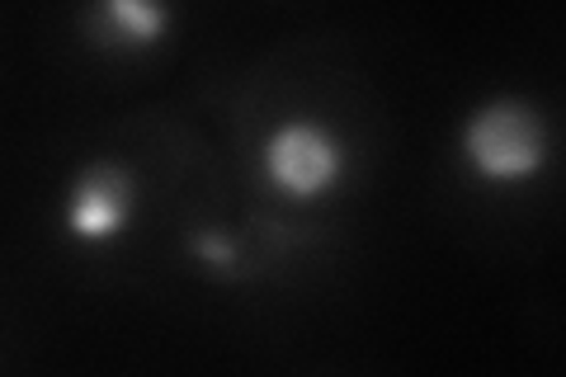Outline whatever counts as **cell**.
<instances>
[{
	"label": "cell",
	"mask_w": 566,
	"mask_h": 377,
	"mask_svg": "<svg viewBox=\"0 0 566 377\" xmlns=\"http://www.w3.org/2000/svg\"><path fill=\"white\" fill-rule=\"evenodd\" d=\"M463 156L486 185H510L543 170L547 160V123L524 100H491L463 128Z\"/></svg>",
	"instance_id": "1"
},
{
	"label": "cell",
	"mask_w": 566,
	"mask_h": 377,
	"mask_svg": "<svg viewBox=\"0 0 566 377\" xmlns=\"http://www.w3.org/2000/svg\"><path fill=\"white\" fill-rule=\"evenodd\" d=\"M264 175H270L274 189L289 193V199H322L326 189L340 185L345 147L322 128V123L289 118V123H279L270 142H264Z\"/></svg>",
	"instance_id": "2"
},
{
	"label": "cell",
	"mask_w": 566,
	"mask_h": 377,
	"mask_svg": "<svg viewBox=\"0 0 566 377\" xmlns=\"http://www.w3.org/2000/svg\"><path fill=\"white\" fill-rule=\"evenodd\" d=\"M133 218V175L114 166V160H99V166L81 170V179L66 193V231L85 245L114 241Z\"/></svg>",
	"instance_id": "3"
},
{
	"label": "cell",
	"mask_w": 566,
	"mask_h": 377,
	"mask_svg": "<svg viewBox=\"0 0 566 377\" xmlns=\"http://www.w3.org/2000/svg\"><path fill=\"white\" fill-rule=\"evenodd\" d=\"M170 29L166 0H95L91 6V33L95 43L114 52H142L156 48Z\"/></svg>",
	"instance_id": "4"
},
{
	"label": "cell",
	"mask_w": 566,
	"mask_h": 377,
	"mask_svg": "<svg viewBox=\"0 0 566 377\" xmlns=\"http://www.w3.org/2000/svg\"><path fill=\"white\" fill-rule=\"evenodd\" d=\"M193 250H199V260L212 264V269H232V264H237V245L222 241L218 231H203V237L193 241Z\"/></svg>",
	"instance_id": "5"
}]
</instances>
